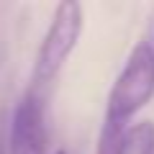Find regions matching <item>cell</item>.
Masks as SVG:
<instances>
[{
  "instance_id": "1",
  "label": "cell",
  "mask_w": 154,
  "mask_h": 154,
  "mask_svg": "<svg viewBox=\"0 0 154 154\" xmlns=\"http://www.w3.org/2000/svg\"><path fill=\"white\" fill-rule=\"evenodd\" d=\"M154 98V49L149 41H139L131 49L123 69L118 72L108 93L103 123L126 131L131 118Z\"/></svg>"
},
{
  "instance_id": "2",
  "label": "cell",
  "mask_w": 154,
  "mask_h": 154,
  "mask_svg": "<svg viewBox=\"0 0 154 154\" xmlns=\"http://www.w3.org/2000/svg\"><path fill=\"white\" fill-rule=\"evenodd\" d=\"M82 28H85V13L80 3L64 0L54 8L51 23L41 38V44H38L36 59H33L31 90L38 93V88H46L49 82L57 80V75L67 64L69 54L75 51L77 41L82 36Z\"/></svg>"
},
{
  "instance_id": "3",
  "label": "cell",
  "mask_w": 154,
  "mask_h": 154,
  "mask_svg": "<svg viewBox=\"0 0 154 154\" xmlns=\"http://www.w3.org/2000/svg\"><path fill=\"white\" fill-rule=\"evenodd\" d=\"M8 154H46V126H44V100L36 90H28L18 100L5 126Z\"/></svg>"
},
{
  "instance_id": "4",
  "label": "cell",
  "mask_w": 154,
  "mask_h": 154,
  "mask_svg": "<svg viewBox=\"0 0 154 154\" xmlns=\"http://www.w3.org/2000/svg\"><path fill=\"white\" fill-rule=\"evenodd\" d=\"M118 154H154V121H139L123 131Z\"/></svg>"
},
{
  "instance_id": "5",
  "label": "cell",
  "mask_w": 154,
  "mask_h": 154,
  "mask_svg": "<svg viewBox=\"0 0 154 154\" xmlns=\"http://www.w3.org/2000/svg\"><path fill=\"white\" fill-rule=\"evenodd\" d=\"M0 154H8L5 149V118L0 116Z\"/></svg>"
},
{
  "instance_id": "6",
  "label": "cell",
  "mask_w": 154,
  "mask_h": 154,
  "mask_svg": "<svg viewBox=\"0 0 154 154\" xmlns=\"http://www.w3.org/2000/svg\"><path fill=\"white\" fill-rule=\"evenodd\" d=\"M57 154H67V152H64V149H59V152H57Z\"/></svg>"
},
{
  "instance_id": "7",
  "label": "cell",
  "mask_w": 154,
  "mask_h": 154,
  "mask_svg": "<svg viewBox=\"0 0 154 154\" xmlns=\"http://www.w3.org/2000/svg\"><path fill=\"white\" fill-rule=\"evenodd\" d=\"M152 49H154V46H152Z\"/></svg>"
}]
</instances>
